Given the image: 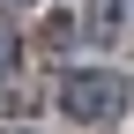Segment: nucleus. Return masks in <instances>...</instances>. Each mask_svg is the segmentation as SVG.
I'll return each mask as SVG.
<instances>
[{
  "label": "nucleus",
  "mask_w": 134,
  "mask_h": 134,
  "mask_svg": "<svg viewBox=\"0 0 134 134\" xmlns=\"http://www.w3.org/2000/svg\"><path fill=\"white\" fill-rule=\"evenodd\" d=\"M8 67H15V37H0V75H8Z\"/></svg>",
  "instance_id": "2"
},
{
  "label": "nucleus",
  "mask_w": 134,
  "mask_h": 134,
  "mask_svg": "<svg viewBox=\"0 0 134 134\" xmlns=\"http://www.w3.org/2000/svg\"><path fill=\"white\" fill-rule=\"evenodd\" d=\"M60 104L75 112V119H112V112H127V82L104 75V67H82V75L60 82Z\"/></svg>",
  "instance_id": "1"
},
{
  "label": "nucleus",
  "mask_w": 134,
  "mask_h": 134,
  "mask_svg": "<svg viewBox=\"0 0 134 134\" xmlns=\"http://www.w3.org/2000/svg\"><path fill=\"white\" fill-rule=\"evenodd\" d=\"M0 8H30V0H0Z\"/></svg>",
  "instance_id": "3"
}]
</instances>
